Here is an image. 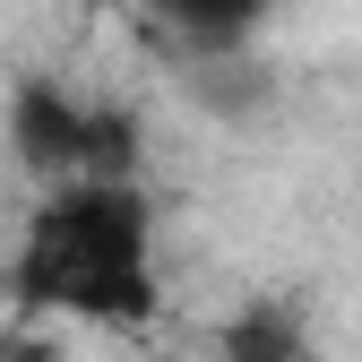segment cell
I'll return each mask as SVG.
<instances>
[{"instance_id":"1","label":"cell","mask_w":362,"mask_h":362,"mask_svg":"<svg viewBox=\"0 0 362 362\" xmlns=\"http://www.w3.org/2000/svg\"><path fill=\"white\" fill-rule=\"evenodd\" d=\"M9 293L26 310H61L86 328L139 337L164 310L156 276V207L139 181H52L9 250Z\"/></svg>"},{"instance_id":"2","label":"cell","mask_w":362,"mask_h":362,"mask_svg":"<svg viewBox=\"0 0 362 362\" xmlns=\"http://www.w3.org/2000/svg\"><path fill=\"white\" fill-rule=\"evenodd\" d=\"M9 156L52 190V181H139L147 129L129 104H86L61 78H26L9 95Z\"/></svg>"},{"instance_id":"3","label":"cell","mask_w":362,"mask_h":362,"mask_svg":"<svg viewBox=\"0 0 362 362\" xmlns=\"http://www.w3.org/2000/svg\"><path fill=\"white\" fill-rule=\"evenodd\" d=\"M267 9H276V0H147V26L181 61H199V52H242V43H259Z\"/></svg>"},{"instance_id":"4","label":"cell","mask_w":362,"mask_h":362,"mask_svg":"<svg viewBox=\"0 0 362 362\" xmlns=\"http://www.w3.org/2000/svg\"><path fill=\"white\" fill-rule=\"evenodd\" d=\"M216 354L224 362H310V337H302V320L285 302H242L216 328Z\"/></svg>"}]
</instances>
